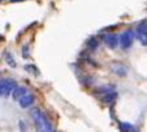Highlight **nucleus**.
Returning <instances> with one entry per match:
<instances>
[{"instance_id": "1", "label": "nucleus", "mask_w": 147, "mask_h": 132, "mask_svg": "<svg viewBox=\"0 0 147 132\" xmlns=\"http://www.w3.org/2000/svg\"><path fill=\"white\" fill-rule=\"evenodd\" d=\"M30 115L33 118L34 123H35L36 128H38V132H55L51 122L48 121V118L42 110L34 107V109H31Z\"/></svg>"}, {"instance_id": "2", "label": "nucleus", "mask_w": 147, "mask_h": 132, "mask_svg": "<svg viewBox=\"0 0 147 132\" xmlns=\"http://www.w3.org/2000/svg\"><path fill=\"white\" fill-rule=\"evenodd\" d=\"M16 85V82L12 79L0 80V97H7L12 92V89Z\"/></svg>"}, {"instance_id": "3", "label": "nucleus", "mask_w": 147, "mask_h": 132, "mask_svg": "<svg viewBox=\"0 0 147 132\" xmlns=\"http://www.w3.org/2000/svg\"><path fill=\"white\" fill-rule=\"evenodd\" d=\"M133 39H134V34L133 31L128 30L125 31V33H122L121 35H120V44H121V47L124 48V49H128V48L131 47V44H133Z\"/></svg>"}, {"instance_id": "4", "label": "nucleus", "mask_w": 147, "mask_h": 132, "mask_svg": "<svg viewBox=\"0 0 147 132\" xmlns=\"http://www.w3.org/2000/svg\"><path fill=\"white\" fill-rule=\"evenodd\" d=\"M146 21H142L141 23H139L138 26H137V38L139 39V40L142 41V44L143 45H146L147 40H146Z\"/></svg>"}, {"instance_id": "5", "label": "nucleus", "mask_w": 147, "mask_h": 132, "mask_svg": "<svg viewBox=\"0 0 147 132\" xmlns=\"http://www.w3.org/2000/svg\"><path fill=\"white\" fill-rule=\"evenodd\" d=\"M104 41H106V44L109 48L115 49L119 45V35H116V34H107V35H104Z\"/></svg>"}, {"instance_id": "6", "label": "nucleus", "mask_w": 147, "mask_h": 132, "mask_svg": "<svg viewBox=\"0 0 147 132\" xmlns=\"http://www.w3.org/2000/svg\"><path fill=\"white\" fill-rule=\"evenodd\" d=\"M26 93H28V88L22 87V85H14V88L12 89V97H13V100H20Z\"/></svg>"}, {"instance_id": "7", "label": "nucleus", "mask_w": 147, "mask_h": 132, "mask_svg": "<svg viewBox=\"0 0 147 132\" xmlns=\"http://www.w3.org/2000/svg\"><path fill=\"white\" fill-rule=\"evenodd\" d=\"M18 101H20V106L25 109V107H29V106H31V105H33L34 96H33V95H30V93H26V95H24V96L21 97Z\"/></svg>"}, {"instance_id": "8", "label": "nucleus", "mask_w": 147, "mask_h": 132, "mask_svg": "<svg viewBox=\"0 0 147 132\" xmlns=\"http://www.w3.org/2000/svg\"><path fill=\"white\" fill-rule=\"evenodd\" d=\"M116 97H117V93L115 91H112V92H108V93H104L102 100L104 102H107V104H111V102H113L116 100Z\"/></svg>"}, {"instance_id": "9", "label": "nucleus", "mask_w": 147, "mask_h": 132, "mask_svg": "<svg viewBox=\"0 0 147 132\" xmlns=\"http://www.w3.org/2000/svg\"><path fill=\"white\" fill-rule=\"evenodd\" d=\"M112 70H113L117 75H120V77H124V75L126 74V69H125L122 65H117V63H115V65H112Z\"/></svg>"}, {"instance_id": "10", "label": "nucleus", "mask_w": 147, "mask_h": 132, "mask_svg": "<svg viewBox=\"0 0 147 132\" xmlns=\"http://www.w3.org/2000/svg\"><path fill=\"white\" fill-rule=\"evenodd\" d=\"M87 47H89L90 51H95L98 47H99V40H98L96 38H90L89 40H87Z\"/></svg>"}, {"instance_id": "11", "label": "nucleus", "mask_w": 147, "mask_h": 132, "mask_svg": "<svg viewBox=\"0 0 147 132\" xmlns=\"http://www.w3.org/2000/svg\"><path fill=\"white\" fill-rule=\"evenodd\" d=\"M4 58H5V61H7V63H8L11 67H16L17 66V63H16V61H14V58H13V56L11 55L9 52H4Z\"/></svg>"}, {"instance_id": "12", "label": "nucleus", "mask_w": 147, "mask_h": 132, "mask_svg": "<svg viewBox=\"0 0 147 132\" xmlns=\"http://www.w3.org/2000/svg\"><path fill=\"white\" fill-rule=\"evenodd\" d=\"M120 128H121V132H137V129L130 123H121Z\"/></svg>"}, {"instance_id": "13", "label": "nucleus", "mask_w": 147, "mask_h": 132, "mask_svg": "<svg viewBox=\"0 0 147 132\" xmlns=\"http://www.w3.org/2000/svg\"><path fill=\"white\" fill-rule=\"evenodd\" d=\"M99 93H108V92L115 91V85H103V87H99L96 89Z\"/></svg>"}, {"instance_id": "14", "label": "nucleus", "mask_w": 147, "mask_h": 132, "mask_svg": "<svg viewBox=\"0 0 147 132\" xmlns=\"http://www.w3.org/2000/svg\"><path fill=\"white\" fill-rule=\"evenodd\" d=\"M25 70L26 71H29V73H31V74H39V71L36 70V67L34 65H26Z\"/></svg>"}, {"instance_id": "15", "label": "nucleus", "mask_w": 147, "mask_h": 132, "mask_svg": "<svg viewBox=\"0 0 147 132\" xmlns=\"http://www.w3.org/2000/svg\"><path fill=\"white\" fill-rule=\"evenodd\" d=\"M22 56H24V58H28L29 57V45H24V48H22Z\"/></svg>"}, {"instance_id": "16", "label": "nucleus", "mask_w": 147, "mask_h": 132, "mask_svg": "<svg viewBox=\"0 0 147 132\" xmlns=\"http://www.w3.org/2000/svg\"><path fill=\"white\" fill-rule=\"evenodd\" d=\"M11 1H22V0H11Z\"/></svg>"}, {"instance_id": "17", "label": "nucleus", "mask_w": 147, "mask_h": 132, "mask_svg": "<svg viewBox=\"0 0 147 132\" xmlns=\"http://www.w3.org/2000/svg\"><path fill=\"white\" fill-rule=\"evenodd\" d=\"M1 39H3V38H1V35H0V40H1Z\"/></svg>"}]
</instances>
